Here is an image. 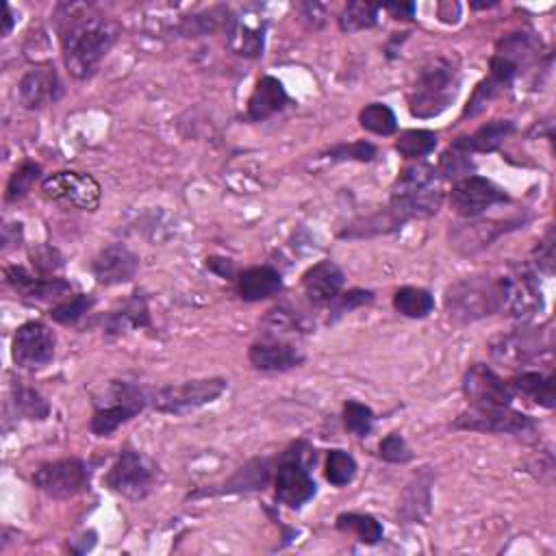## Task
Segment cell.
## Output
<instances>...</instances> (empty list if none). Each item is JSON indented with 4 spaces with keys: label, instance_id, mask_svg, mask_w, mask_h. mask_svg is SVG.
I'll use <instances>...</instances> for the list:
<instances>
[{
    "label": "cell",
    "instance_id": "cell-38",
    "mask_svg": "<svg viewBox=\"0 0 556 556\" xmlns=\"http://www.w3.org/2000/svg\"><path fill=\"white\" fill-rule=\"evenodd\" d=\"M344 424L352 435L368 437L374 428V413L370 407H365V404L357 400H348L344 404Z\"/></svg>",
    "mask_w": 556,
    "mask_h": 556
},
{
    "label": "cell",
    "instance_id": "cell-7",
    "mask_svg": "<svg viewBox=\"0 0 556 556\" xmlns=\"http://www.w3.org/2000/svg\"><path fill=\"white\" fill-rule=\"evenodd\" d=\"M105 483L111 491H116L124 498L144 500L155 489L157 472L155 465L144 454H139L133 448H124L118 461L109 470Z\"/></svg>",
    "mask_w": 556,
    "mask_h": 556
},
{
    "label": "cell",
    "instance_id": "cell-12",
    "mask_svg": "<svg viewBox=\"0 0 556 556\" xmlns=\"http://www.w3.org/2000/svg\"><path fill=\"white\" fill-rule=\"evenodd\" d=\"M463 396L472 409H500L511 407L515 394L494 370L476 363L463 376Z\"/></svg>",
    "mask_w": 556,
    "mask_h": 556
},
{
    "label": "cell",
    "instance_id": "cell-2",
    "mask_svg": "<svg viewBox=\"0 0 556 556\" xmlns=\"http://www.w3.org/2000/svg\"><path fill=\"white\" fill-rule=\"evenodd\" d=\"M441 174L428 163H413L404 168L391 189V216L402 226L413 218H431L444 202Z\"/></svg>",
    "mask_w": 556,
    "mask_h": 556
},
{
    "label": "cell",
    "instance_id": "cell-30",
    "mask_svg": "<svg viewBox=\"0 0 556 556\" xmlns=\"http://www.w3.org/2000/svg\"><path fill=\"white\" fill-rule=\"evenodd\" d=\"M337 528L344 533H355L361 543L368 546H376L383 539V526L372 515H361V513H341L337 517Z\"/></svg>",
    "mask_w": 556,
    "mask_h": 556
},
{
    "label": "cell",
    "instance_id": "cell-35",
    "mask_svg": "<svg viewBox=\"0 0 556 556\" xmlns=\"http://www.w3.org/2000/svg\"><path fill=\"white\" fill-rule=\"evenodd\" d=\"M326 480L335 487H346L357 476V461L346 450H331L326 459Z\"/></svg>",
    "mask_w": 556,
    "mask_h": 556
},
{
    "label": "cell",
    "instance_id": "cell-1",
    "mask_svg": "<svg viewBox=\"0 0 556 556\" xmlns=\"http://www.w3.org/2000/svg\"><path fill=\"white\" fill-rule=\"evenodd\" d=\"M57 22L68 72L79 81L90 79L116 44L118 27L87 5H61Z\"/></svg>",
    "mask_w": 556,
    "mask_h": 556
},
{
    "label": "cell",
    "instance_id": "cell-32",
    "mask_svg": "<svg viewBox=\"0 0 556 556\" xmlns=\"http://www.w3.org/2000/svg\"><path fill=\"white\" fill-rule=\"evenodd\" d=\"M435 148H437V133L426 129L404 131L396 142V150L404 159H422L426 155H431Z\"/></svg>",
    "mask_w": 556,
    "mask_h": 556
},
{
    "label": "cell",
    "instance_id": "cell-43",
    "mask_svg": "<svg viewBox=\"0 0 556 556\" xmlns=\"http://www.w3.org/2000/svg\"><path fill=\"white\" fill-rule=\"evenodd\" d=\"M381 459L387 463H409L413 459V452L407 446L402 435L391 433L381 441Z\"/></svg>",
    "mask_w": 556,
    "mask_h": 556
},
{
    "label": "cell",
    "instance_id": "cell-39",
    "mask_svg": "<svg viewBox=\"0 0 556 556\" xmlns=\"http://www.w3.org/2000/svg\"><path fill=\"white\" fill-rule=\"evenodd\" d=\"M94 296H85V294H79V296H74L66 302H61L59 307H55L53 311H50V318H53L55 322L59 324H77L83 315L90 311L94 307Z\"/></svg>",
    "mask_w": 556,
    "mask_h": 556
},
{
    "label": "cell",
    "instance_id": "cell-47",
    "mask_svg": "<svg viewBox=\"0 0 556 556\" xmlns=\"http://www.w3.org/2000/svg\"><path fill=\"white\" fill-rule=\"evenodd\" d=\"M385 9L396 20H411L415 16V5L413 3H400V5L398 3H389V5H385Z\"/></svg>",
    "mask_w": 556,
    "mask_h": 556
},
{
    "label": "cell",
    "instance_id": "cell-16",
    "mask_svg": "<svg viewBox=\"0 0 556 556\" xmlns=\"http://www.w3.org/2000/svg\"><path fill=\"white\" fill-rule=\"evenodd\" d=\"M517 224H520V220H513V222L480 220V222L454 224L450 229V248L461 252V255H476V252L489 248L504 233L517 229Z\"/></svg>",
    "mask_w": 556,
    "mask_h": 556
},
{
    "label": "cell",
    "instance_id": "cell-41",
    "mask_svg": "<svg viewBox=\"0 0 556 556\" xmlns=\"http://www.w3.org/2000/svg\"><path fill=\"white\" fill-rule=\"evenodd\" d=\"M374 302V294L372 292H365V289H350V292L339 294L333 302H331V313H333V320L341 318V315H346L350 311H355L359 307L365 305H372Z\"/></svg>",
    "mask_w": 556,
    "mask_h": 556
},
{
    "label": "cell",
    "instance_id": "cell-50",
    "mask_svg": "<svg viewBox=\"0 0 556 556\" xmlns=\"http://www.w3.org/2000/svg\"><path fill=\"white\" fill-rule=\"evenodd\" d=\"M496 5H498L496 0H491V3H472L474 9H489V7H496Z\"/></svg>",
    "mask_w": 556,
    "mask_h": 556
},
{
    "label": "cell",
    "instance_id": "cell-36",
    "mask_svg": "<svg viewBox=\"0 0 556 556\" xmlns=\"http://www.w3.org/2000/svg\"><path fill=\"white\" fill-rule=\"evenodd\" d=\"M14 404L16 411L22 417H29V420H46L50 415V404L42 398L40 391L27 385L14 387Z\"/></svg>",
    "mask_w": 556,
    "mask_h": 556
},
{
    "label": "cell",
    "instance_id": "cell-49",
    "mask_svg": "<svg viewBox=\"0 0 556 556\" xmlns=\"http://www.w3.org/2000/svg\"><path fill=\"white\" fill-rule=\"evenodd\" d=\"M11 27H14V18H11V7L7 5L5 7V29H3V35H9Z\"/></svg>",
    "mask_w": 556,
    "mask_h": 556
},
{
    "label": "cell",
    "instance_id": "cell-45",
    "mask_svg": "<svg viewBox=\"0 0 556 556\" xmlns=\"http://www.w3.org/2000/svg\"><path fill=\"white\" fill-rule=\"evenodd\" d=\"M33 265H35L37 272H40V274H53L55 270L61 268L63 261H61L59 252L55 248L42 246V248L33 250Z\"/></svg>",
    "mask_w": 556,
    "mask_h": 556
},
{
    "label": "cell",
    "instance_id": "cell-21",
    "mask_svg": "<svg viewBox=\"0 0 556 556\" xmlns=\"http://www.w3.org/2000/svg\"><path fill=\"white\" fill-rule=\"evenodd\" d=\"M250 365L259 372H287L305 363V355L294 344L285 341H268V344H255L248 352Z\"/></svg>",
    "mask_w": 556,
    "mask_h": 556
},
{
    "label": "cell",
    "instance_id": "cell-18",
    "mask_svg": "<svg viewBox=\"0 0 556 556\" xmlns=\"http://www.w3.org/2000/svg\"><path fill=\"white\" fill-rule=\"evenodd\" d=\"M139 270V257L122 244L107 246L92 263L94 278L105 287L129 283Z\"/></svg>",
    "mask_w": 556,
    "mask_h": 556
},
{
    "label": "cell",
    "instance_id": "cell-19",
    "mask_svg": "<svg viewBox=\"0 0 556 556\" xmlns=\"http://www.w3.org/2000/svg\"><path fill=\"white\" fill-rule=\"evenodd\" d=\"M274 487H276V498L292 509H300L302 504H307L315 496V491H318L315 489V480L311 478L309 470H305V465H302L298 459L285 461L281 467H278Z\"/></svg>",
    "mask_w": 556,
    "mask_h": 556
},
{
    "label": "cell",
    "instance_id": "cell-20",
    "mask_svg": "<svg viewBox=\"0 0 556 556\" xmlns=\"http://www.w3.org/2000/svg\"><path fill=\"white\" fill-rule=\"evenodd\" d=\"M344 272L333 261H322L302 276V289L313 305H331L344 289Z\"/></svg>",
    "mask_w": 556,
    "mask_h": 556
},
{
    "label": "cell",
    "instance_id": "cell-8",
    "mask_svg": "<svg viewBox=\"0 0 556 556\" xmlns=\"http://www.w3.org/2000/svg\"><path fill=\"white\" fill-rule=\"evenodd\" d=\"M33 485L55 500H70L90 487V472L81 459H61L42 465L33 476Z\"/></svg>",
    "mask_w": 556,
    "mask_h": 556
},
{
    "label": "cell",
    "instance_id": "cell-28",
    "mask_svg": "<svg viewBox=\"0 0 556 556\" xmlns=\"http://www.w3.org/2000/svg\"><path fill=\"white\" fill-rule=\"evenodd\" d=\"M150 324V313H148V305L146 298H142L139 294H135V298H131L120 311H113L107 320V333L111 335H122L131 328H142Z\"/></svg>",
    "mask_w": 556,
    "mask_h": 556
},
{
    "label": "cell",
    "instance_id": "cell-25",
    "mask_svg": "<svg viewBox=\"0 0 556 556\" xmlns=\"http://www.w3.org/2000/svg\"><path fill=\"white\" fill-rule=\"evenodd\" d=\"M515 131V124L511 120H494L485 126H480V129L472 135H463L459 139H454V146L465 150V153H494L498 150L504 139H507L511 133Z\"/></svg>",
    "mask_w": 556,
    "mask_h": 556
},
{
    "label": "cell",
    "instance_id": "cell-23",
    "mask_svg": "<svg viewBox=\"0 0 556 556\" xmlns=\"http://www.w3.org/2000/svg\"><path fill=\"white\" fill-rule=\"evenodd\" d=\"M289 103V96L285 92L283 83L274 77L259 79L255 92L248 100V120L250 122H263L276 113H281Z\"/></svg>",
    "mask_w": 556,
    "mask_h": 556
},
{
    "label": "cell",
    "instance_id": "cell-10",
    "mask_svg": "<svg viewBox=\"0 0 556 556\" xmlns=\"http://www.w3.org/2000/svg\"><path fill=\"white\" fill-rule=\"evenodd\" d=\"M454 428L478 433H496V435H530L537 431V422L511 407L500 409H472L457 417Z\"/></svg>",
    "mask_w": 556,
    "mask_h": 556
},
{
    "label": "cell",
    "instance_id": "cell-29",
    "mask_svg": "<svg viewBox=\"0 0 556 556\" xmlns=\"http://www.w3.org/2000/svg\"><path fill=\"white\" fill-rule=\"evenodd\" d=\"M394 307L404 318L420 320L433 313L435 298L422 287H400L394 296Z\"/></svg>",
    "mask_w": 556,
    "mask_h": 556
},
{
    "label": "cell",
    "instance_id": "cell-24",
    "mask_svg": "<svg viewBox=\"0 0 556 556\" xmlns=\"http://www.w3.org/2000/svg\"><path fill=\"white\" fill-rule=\"evenodd\" d=\"M283 289V278L270 265L248 268L237 278V294L246 302H259L272 298Z\"/></svg>",
    "mask_w": 556,
    "mask_h": 556
},
{
    "label": "cell",
    "instance_id": "cell-48",
    "mask_svg": "<svg viewBox=\"0 0 556 556\" xmlns=\"http://www.w3.org/2000/svg\"><path fill=\"white\" fill-rule=\"evenodd\" d=\"M207 268H211L213 272H218L222 278H231L233 276V261L231 259L211 257V259H207Z\"/></svg>",
    "mask_w": 556,
    "mask_h": 556
},
{
    "label": "cell",
    "instance_id": "cell-4",
    "mask_svg": "<svg viewBox=\"0 0 556 556\" xmlns=\"http://www.w3.org/2000/svg\"><path fill=\"white\" fill-rule=\"evenodd\" d=\"M446 311L457 322H478L504 311L500 278L467 276L446 289Z\"/></svg>",
    "mask_w": 556,
    "mask_h": 556
},
{
    "label": "cell",
    "instance_id": "cell-44",
    "mask_svg": "<svg viewBox=\"0 0 556 556\" xmlns=\"http://www.w3.org/2000/svg\"><path fill=\"white\" fill-rule=\"evenodd\" d=\"M535 268L543 274H554V231L550 229L533 252Z\"/></svg>",
    "mask_w": 556,
    "mask_h": 556
},
{
    "label": "cell",
    "instance_id": "cell-22",
    "mask_svg": "<svg viewBox=\"0 0 556 556\" xmlns=\"http://www.w3.org/2000/svg\"><path fill=\"white\" fill-rule=\"evenodd\" d=\"M7 283L16 289V292L24 298L33 300H50L57 296L70 294V283L61 281V278H35L31 272H27L20 265H11L5 272Z\"/></svg>",
    "mask_w": 556,
    "mask_h": 556
},
{
    "label": "cell",
    "instance_id": "cell-37",
    "mask_svg": "<svg viewBox=\"0 0 556 556\" xmlns=\"http://www.w3.org/2000/svg\"><path fill=\"white\" fill-rule=\"evenodd\" d=\"M40 174H42V168L37 166V163L24 161L22 166L11 174V179L7 183V194H5L7 202H18L27 196L31 192V187L35 185V181L40 179Z\"/></svg>",
    "mask_w": 556,
    "mask_h": 556
},
{
    "label": "cell",
    "instance_id": "cell-3",
    "mask_svg": "<svg viewBox=\"0 0 556 556\" xmlns=\"http://www.w3.org/2000/svg\"><path fill=\"white\" fill-rule=\"evenodd\" d=\"M459 61L450 55H435L417 70L409 92V109L415 118H435L444 113L459 94Z\"/></svg>",
    "mask_w": 556,
    "mask_h": 556
},
{
    "label": "cell",
    "instance_id": "cell-15",
    "mask_svg": "<svg viewBox=\"0 0 556 556\" xmlns=\"http://www.w3.org/2000/svg\"><path fill=\"white\" fill-rule=\"evenodd\" d=\"M550 341L539 333L515 331L491 341V357L507 368H522V365L539 359L543 350H550Z\"/></svg>",
    "mask_w": 556,
    "mask_h": 556
},
{
    "label": "cell",
    "instance_id": "cell-11",
    "mask_svg": "<svg viewBox=\"0 0 556 556\" xmlns=\"http://www.w3.org/2000/svg\"><path fill=\"white\" fill-rule=\"evenodd\" d=\"M504 311H509L513 318L528 322L543 309V292L539 285L537 272L530 268H515L511 274L500 278Z\"/></svg>",
    "mask_w": 556,
    "mask_h": 556
},
{
    "label": "cell",
    "instance_id": "cell-27",
    "mask_svg": "<svg viewBox=\"0 0 556 556\" xmlns=\"http://www.w3.org/2000/svg\"><path fill=\"white\" fill-rule=\"evenodd\" d=\"M229 31V44L237 55L255 59L263 55L265 24L261 20L252 22L250 18H233Z\"/></svg>",
    "mask_w": 556,
    "mask_h": 556
},
{
    "label": "cell",
    "instance_id": "cell-40",
    "mask_svg": "<svg viewBox=\"0 0 556 556\" xmlns=\"http://www.w3.org/2000/svg\"><path fill=\"white\" fill-rule=\"evenodd\" d=\"M502 90H504V85L489 74V77H487L483 83H478L476 92H474V96H472V100H470V105H467L465 111H463V118H474V116H478V113L483 111V109L491 103V100H494Z\"/></svg>",
    "mask_w": 556,
    "mask_h": 556
},
{
    "label": "cell",
    "instance_id": "cell-5",
    "mask_svg": "<svg viewBox=\"0 0 556 556\" xmlns=\"http://www.w3.org/2000/svg\"><path fill=\"white\" fill-rule=\"evenodd\" d=\"M148 404V394L133 383L113 381L105 394V402H96V411L90 422L92 433L96 437H109L118 431L137 413H142Z\"/></svg>",
    "mask_w": 556,
    "mask_h": 556
},
{
    "label": "cell",
    "instance_id": "cell-33",
    "mask_svg": "<svg viewBox=\"0 0 556 556\" xmlns=\"http://www.w3.org/2000/svg\"><path fill=\"white\" fill-rule=\"evenodd\" d=\"M359 122L365 131L374 135H394L398 129L396 113L383 103H372L359 113Z\"/></svg>",
    "mask_w": 556,
    "mask_h": 556
},
{
    "label": "cell",
    "instance_id": "cell-17",
    "mask_svg": "<svg viewBox=\"0 0 556 556\" xmlns=\"http://www.w3.org/2000/svg\"><path fill=\"white\" fill-rule=\"evenodd\" d=\"M20 103L27 109H42L46 105H53L63 96V85L59 81V74L55 66L44 63L35 66L24 74L18 85Z\"/></svg>",
    "mask_w": 556,
    "mask_h": 556
},
{
    "label": "cell",
    "instance_id": "cell-34",
    "mask_svg": "<svg viewBox=\"0 0 556 556\" xmlns=\"http://www.w3.org/2000/svg\"><path fill=\"white\" fill-rule=\"evenodd\" d=\"M437 170L441 174V179H448V181H454V183L461 181V179H467V176H472V172H474L472 155L465 153V150L457 148L454 144H450L446 153L441 155Z\"/></svg>",
    "mask_w": 556,
    "mask_h": 556
},
{
    "label": "cell",
    "instance_id": "cell-9",
    "mask_svg": "<svg viewBox=\"0 0 556 556\" xmlns=\"http://www.w3.org/2000/svg\"><path fill=\"white\" fill-rule=\"evenodd\" d=\"M55 333L42 322L22 324L11 344V357L22 370H44L55 359Z\"/></svg>",
    "mask_w": 556,
    "mask_h": 556
},
{
    "label": "cell",
    "instance_id": "cell-46",
    "mask_svg": "<svg viewBox=\"0 0 556 556\" xmlns=\"http://www.w3.org/2000/svg\"><path fill=\"white\" fill-rule=\"evenodd\" d=\"M302 20L309 22V27L313 29H320L324 20H326V11L322 5L318 3H307V5H302Z\"/></svg>",
    "mask_w": 556,
    "mask_h": 556
},
{
    "label": "cell",
    "instance_id": "cell-42",
    "mask_svg": "<svg viewBox=\"0 0 556 556\" xmlns=\"http://www.w3.org/2000/svg\"><path fill=\"white\" fill-rule=\"evenodd\" d=\"M328 157L333 161H372L376 157V146L361 139V142L355 144L335 146L331 153H328Z\"/></svg>",
    "mask_w": 556,
    "mask_h": 556
},
{
    "label": "cell",
    "instance_id": "cell-14",
    "mask_svg": "<svg viewBox=\"0 0 556 556\" xmlns=\"http://www.w3.org/2000/svg\"><path fill=\"white\" fill-rule=\"evenodd\" d=\"M42 192L53 198L70 202L83 211H96L100 205V185L90 174L83 172H55L42 181Z\"/></svg>",
    "mask_w": 556,
    "mask_h": 556
},
{
    "label": "cell",
    "instance_id": "cell-31",
    "mask_svg": "<svg viewBox=\"0 0 556 556\" xmlns=\"http://www.w3.org/2000/svg\"><path fill=\"white\" fill-rule=\"evenodd\" d=\"M381 7L374 3H348L339 16V29L344 33H359L376 27Z\"/></svg>",
    "mask_w": 556,
    "mask_h": 556
},
{
    "label": "cell",
    "instance_id": "cell-13",
    "mask_svg": "<svg viewBox=\"0 0 556 556\" xmlns=\"http://www.w3.org/2000/svg\"><path fill=\"white\" fill-rule=\"evenodd\" d=\"M509 200H511L509 194L504 192L502 187L476 174L454 183L450 192L452 207L463 218H476L487 209L502 205V202H509Z\"/></svg>",
    "mask_w": 556,
    "mask_h": 556
},
{
    "label": "cell",
    "instance_id": "cell-26",
    "mask_svg": "<svg viewBox=\"0 0 556 556\" xmlns=\"http://www.w3.org/2000/svg\"><path fill=\"white\" fill-rule=\"evenodd\" d=\"M513 394H520L537 402L539 407L554 409L556 407V381L554 376L543 372H522L509 381Z\"/></svg>",
    "mask_w": 556,
    "mask_h": 556
},
{
    "label": "cell",
    "instance_id": "cell-6",
    "mask_svg": "<svg viewBox=\"0 0 556 556\" xmlns=\"http://www.w3.org/2000/svg\"><path fill=\"white\" fill-rule=\"evenodd\" d=\"M226 391L224 378H200V381H187L183 385H166L148 394V404L159 413L187 415L205 404L218 400Z\"/></svg>",
    "mask_w": 556,
    "mask_h": 556
}]
</instances>
